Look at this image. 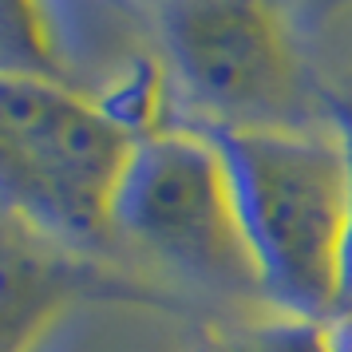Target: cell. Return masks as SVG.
Listing matches in <instances>:
<instances>
[{
    "mask_svg": "<svg viewBox=\"0 0 352 352\" xmlns=\"http://www.w3.org/2000/svg\"><path fill=\"white\" fill-rule=\"evenodd\" d=\"M115 241L222 297H261L254 254L241 234L234 186L218 146L198 127L170 123L135 143L115 194Z\"/></svg>",
    "mask_w": 352,
    "mask_h": 352,
    "instance_id": "obj_4",
    "label": "cell"
},
{
    "mask_svg": "<svg viewBox=\"0 0 352 352\" xmlns=\"http://www.w3.org/2000/svg\"><path fill=\"white\" fill-rule=\"evenodd\" d=\"M159 36L194 127L309 131L324 119V83L273 0H162Z\"/></svg>",
    "mask_w": 352,
    "mask_h": 352,
    "instance_id": "obj_3",
    "label": "cell"
},
{
    "mask_svg": "<svg viewBox=\"0 0 352 352\" xmlns=\"http://www.w3.org/2000/svg\"><path fill=\"white\" fill-rule=\"evenodd\" d=\"M91 301L178 309L170 293L60 250L0 214V352H32L67 309Z\"/></svg>",
    "mask_w": 352,
    "mask_h": 352,
    "instance_id": "obj_5",
    "label": "cell"
},
{
    "mask_svg": "<svg viewBox=\"0 0 352 352\" xmlns=\"http://www.w3.org/2000/svg\"><path fill=\"white\" fill-rule=\"evenodd\" d=\"M186 352H333V320L277 313L234 324H198Z\"/></svg>",
    "mask_w": 352,
    "mask_h": 352,
    "instance_id": "obj_6",
    "label": "cell"
},
{
    "mask_svg": "<svg viewBox=\"0 0 352 352\" xmlns=\"http://www.w3.org/2000/svg\"><path fill=\"white\" fill-rule=\"evenodd\" d=\"M198 131L226 162L265 305L336 320L349 230V159L336 131Z\"/></svg>",
    "mask_w": 352,
    "mask_h": 352,
    "instance_id": "obj_1",
    "label": "cell"
},
{
    "mask_svg": "<svg viewBox=\"0 0 352 352\" xmlns=\"http://www.w3.org/2000/svg\"><path fill=\"white\" fill-rule=\"evenodd\" d=\"M99 107L111 115L135 143L159 135L162 127H170V123H162L166 119L162 115L166 111V76H162V67L155 60H135L127 67V76L99 96Z\"/></svg>",
    "mask_w": 352,
    "mask_h": 352,
    "instance_id": "obj_8",
    "label": "cell"
},
{
    "mask_svg": "<svg viewBox=\"0 0 352 352\" xmlns=\"http://www.w3.org/2000/svg\"><path fill=\"white\" fill-rule=\"evenodd\" d=\"M344 8H352V0H313L309 4V20H329L336 12H344Z\"/></svg>",
    "mask_w": 352,
    "mask_h": 352,
    "instance_id": "obj_10",
    "label": "cell"
},
{
    "mask_svg": "<svg viewBox=\"0 0 352 352\" xmlns=\"http://www.w3.org/2000/svg\"><path fill=\"white\" fill-rule=\"evenodd\" d=\"M0 76L64 80L44 0H0Z\"/></svg>",
    "mask_w": 352,
    "mask_h": 352,
    "instance_id": "obj_7",
    "label": "cell"
},
{
    "mask_svg": "<svg viewBox=\"0 0 352 352\" xmlns=\"http://www.w3.org/2000/svg\"><path fill=\"white\" fill-rule=\"evenodd\" d=\"M324 119L336 131L349 159V230H344V257H340V301H336V320L352 317V80L329 87L324 83Z\"/></svg>",
    "mask_w": 352,
    "mask_h": 352,
    "instance_id": "obj_9",
    "label": "cell"
},
{
    "mask_svg": "<svg viewBox=\"0 0 352 352\" xmlns=\"http://www.w3.org/2000/svg\"><path fill=\"white\" fill-rule=\"evenodd\" d=\"M135 139L64 80L0 76V214L60 250L115 241V194Z\"/></svg>",
    "mask_w": 352,
    "mask_h": 352,
    "instance_id": "obj_2",
    "label": "cell"
},
{
    "mask_svg": "<svg viewBox=\"0 0 352 352\" xmlns=\"http://www.w3.org/2000/svg\"><path fill=\"white\" fill-rule=\"evenodd\" d=\"M333 352H352V317L333 320Z\"/></svg>",
    "mask_w": 352,
    "mask_h": 352,
    "instance_id": "obj_11",
    "label": "cell"
}]
</instances>
